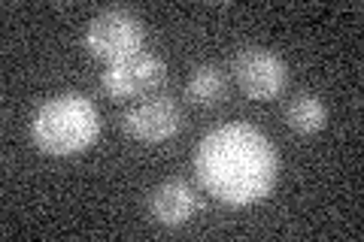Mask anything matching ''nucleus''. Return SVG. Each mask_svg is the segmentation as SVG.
<instances>
[{
  "label": "nucleus",
  "mask_w": 364,
  "mask_h": 242,
  "mask_svg": "<svg viewBox=\"0 0 364 242\" xmlns=\"http://www.w3.org/2000/svg\"><path fill=\"white\" fill-rule=\"evenodd\" d=\"M195 176L200 188L234 209L264 200L277 185L279 155L255 124L231 121L198 143Z\"/></svg>",
  "instance_id": "nucleus-1"
},
{
  "label": "nucleus",
  "mask_w": 364,
  "mask_h": 242,
  "mask_svg": "<svg viewBox=\"0 0 364 242\" xmlns=\"http://www.w3.org/2000/svg\"><path fill=\"white\" fill-rule=\"evenodd\" d=\"M100 133L97 106L79 91L55 94L31 119V140L43 155L70 158L95 145Z\"/></svg>",
  "instance_id": "nucleus-2"
},
{
  "label": "nucleus",
  "mask_w": 364,
  "mask_h": 242,
  "mask_svg": "<svg viewBox=\"0 0 364 242\" xmlns=\"http://www.w3.org/2000/svg\"><path fill=\"white\" fill-rule=\"evenodd\" d=\"M143 21L136 18L131 9H104L88 21L85 28V49L91 57L107 64H116L122 57L143 49Z\"/></svg>",
  "instance_id": "nucleus-3"
},
{
  "label": "nucleus",
  "mask_w": 364,
  "mask_h": 242,
  "mask_svg": "<svg viewBox=\"0 0 364 242\" xmlns=\"http://www.w3.org/2000/svg\"><path fill=\"white\" fill-rule=\"evenodd\" d=\"M167 82V67L158 55L152 52H134L128 57H122L116 64H107V73L100 76V88L104 94L116 103L128 100H146L158 94V88Z\"/></svg>",
  "instance_id": "nucleus-4"
},
{
  "label": "nucleus",
  "mask_w": 364,
  "mask_h": 242,
  "mask_svg": "<svg viewBox=\"0 0 364 242\" xmlns=\"http://www.w3.org/2000/svg\"><path fill=\"white\" fill-rule=\"evenodd\" d=\"M234 82L240 85V91L249 100H273L282 94V88L289 82V67L286 61L270 52L258 49V45H246L234 55L231 64Z\"/></svg>",
  "instance_id": "nucleus-5"
},
{
  "label": "nucleus",
  "mask_w": 364,
  "mask_h": 242,
  "mask_svg": "<svg viewBox=\"0 0 364 242\" xmlns=\"http://www.w3.org/2000/svg\"><path fill=\"white\" fill-rule=\"evenodd\" d=\"M182 128H186V112L167 94L146 97L140 103H134V106L122 115V131L136 143L173 140Z\"/></svg>",
  "instance_id": "nucleus-6"
},
{
  "label": "nucleus",
  "mask_w": 364,
  "mask_h": 242,
  "mask_svg": "<svg viewBox=\"0 0 364 242\" xmlns=\"http://www.w3.org/2000/svg\"><path fill=\"white\" fill-rule=\"evenodd\" d=\"M198 212V197L188 182L167 179L149 194V215L164 227H182Z\"/></svg>",
  "instance_id": "nucleus-7"
},
{
  "label": "nucleus",
  "mask_w": 364,
  "mask_h": 242,
  "mask_svg": "<svg viewBox=\"0 0 364 242\" xmlns=\"http://www.w3.org/2000/svg\"><path fill=\"white\" fill-rule=\"evenodd\" d=\"M228 94V76L222 67L215 64H200L191 70L188 82H186V100L191 103V106H219V103L225 100Z\"/></svg>",
  "instance_id": "nucleus-8"
},
{
  "label": "nucleus",
  "mask_w": 364,
  "mask_h": 242,
  "mask_svg": "<svg viewBox=\"0 0 364 242\" xmlns=\"http://www.w3.org/2000/svg\"><path fill=\"white\" fill-rule=\"evenodd\" d=\"M286 121L294 133H318L328 121V106L316 94H301L286 106Z\"/></svg>",
  "instance_id": "nucleus-9"
}]
</instances>
